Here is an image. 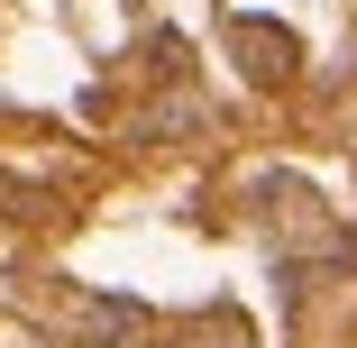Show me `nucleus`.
<instances>
[{
	"instance_id": "1",
	"label": "nucleus",
	"mask_w": 357,
	"mask_h": 348,
	"mask_svg": "<svg viewBox=\"0 0 357 348\" xmlns=\"http://www.w3.org/2000/svg\"><path fill=\"white\" fill-rule=\"evenodd\" d=\"M229 46H238V64H248V74L257 83H284V74H294V64H303V46H294V28H275V19H229Z\"/></svg>"
}]
</instances>
